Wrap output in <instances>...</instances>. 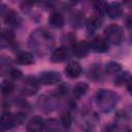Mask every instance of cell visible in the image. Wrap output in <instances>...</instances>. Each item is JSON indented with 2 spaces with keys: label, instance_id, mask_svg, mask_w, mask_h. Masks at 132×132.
Listing matches in <instances>:
<instances>
[{
  "label": "cell",
  "instance_id": "cell-1",
  "mask_svg": "<svg viewBox=\"0 0 132 132\" xmlns=\"http://www.w3.org/2000/svg\"><path fill=\"white\" fill-rule=\"evenodd\" d=\"M54 43L53 36L43 29H38L32 32L29 38V45L30 47L34 48L38 54H43L46 52Z\"/></svg>",
  "mask_w": 132,
  "mask_h": 132
},
{
  "label": "cell",
  "instance_id": "cell-2",
  "mask_svg": "<svg viewBox=\"0 0 132 132\" xmlns=\"http://www.w3.org/2000/svg\"><path fill=\"white\" fill-rule=\"evenodd\" d=\"M95 101L100 111L109 112L116 107L119 101V97L114 92L110 90H99L96 94Z\"/></svg>",
  "mask_w": 132,
  "mask_h": 132
},
{
  "label": "cell",
  "instance_id": "cell-3",
  "mask_svg": "<svg viewBox=\"0 0 132 132\" xmlns=\"http://www.w3.org/2000/svg\"><path fill=\"white\" fill-rule=\"evenodd\" d=\"M104 34L107 42H110L112 44H120L124 38L123 29L117 24H110L109 26H107L104 30Z\"/></svg>",
  "mask_w": 132,
  "mask_h": 132
},
{
  "label": "cell",
  "instance_id": "cell-4",
  "mask_svg": "<svg viewBox=\"0 0 132 132\" xmlns=\"http://www.w3.org/2000/svg\"><path fill=\"white\" fill-rule=\"evenodd\" d=\"M24 120H25V116L23 113L11 114L9 112H5L1 118V125L5 129H10L16 125L22 124Z\"/></svg>",
  "mask_w": 132,
  "mask_h": 132
},
{
  "label": "cell",
  "instance_id": "cell-5",
  "mask_svg": "<svg viewBox=\"0 0 132 132\" xmlns=\"http://www.w3.org/2000/svg\"><path fill=\"white\" fill-rule=\"evenodd\" d=\"M38 80L42 85H55L61 80V75L57 71H43L39 74Z\"/></svg>",
  "mask_w": 132,
  "mask_h": 132
},
{
  "label": "cell",
  "instance_id": "cell-6",
  "mask_svg": "<svg viewBox=\"0 0 132 132\" xmlns=\"http://www.w3.org/2000/svg\"><path fill=\"white\" fill-rule=\"evenodd\" d=\"M38 91V84L35 78L28 77L24 80L22 87H21V92L26 95V96H32L35 95Z\"/></svg>",
  "mask_w": 132,
  "mask_h": 132
},
{
  "label": "cell",
  "instance_id": "cell-7",
  "mask_svg": "<svg viewBox=\"0 0 132 132\" xmlns=\"http://www.w3.org/2000/svg\"><path fill=\"white\" fill-rule=\"evenodd\" d=\"M4 23L10 28H19L22 24V18L14 10H7L4 15Z\"/></svg>",
  "mask_w": 132,
  "mask_h": 132
},
{
  "label": "cell",
  "instance_id": "cell-8",
  "mask_svg": "<svg viewBox=\"0 0 132 132\" xmlns=\"http://www.w3.org/2000/svg\"><path fill=\"white\" fill-rule=\"evenodd\" d=\"M91 50L90 43L87 41H78L73 44L72 46V54L77 58H84L86 57Z\"/></svg>",
  "mask_w": 132,
  "mask_h": 132
},
{
  "label": "cell",
  "instance_id": "cell-9",
  "mask_svg": "<svg viewBox=\"0 0 132 132\" xmlns=\"http://www.w3.org/2000/svg\"><path fill=\"white\" fill-rule=\"evenodd\" d=\"M91 50H93L95 53H106L109 50V44L107 40L103 37H96L93 39V41L90 43Z\"/></svg>",
  "mask_w": 132,
  "mask_h": 132
},
{
  "label": "cell",
  "instance_id": "cell-10",
  "mask_svg": "<svg viewBox=\"0 0 132 132\" xmlns=\"http://www.w3.org/2000/svg\"><path fill=\"white\" fill-rule=\"evenodd\" d=\"M64 71H65L66 76H68L69 78H76L81 73V66L79 65V63L72 61L67 64Z\"/></svg>",
  "mask_w": 132,
  "mask_h": 132
},
{
  "label": "cell",
  "instance_id": "cell-11",
  "mask_svg": "<svg viewBox=\"0 0 132 132\" xmlns=\"http://www.w3.org/2000/svg\"><path fill=\"white\" fill-rule=\"evenodd\" d=\"M105 12L109 19L116 20L123 14V7L120 3H110V4H107Z\"/></svg>",
  "mask_w": 132,
  "mask_h": 132
},
{
  "label": "cell",
  "instance_id": "cell-12",
  "mask_svg": "<svg viewBox=\"0 0 132 132\" xmlns=\"http://www.w3.org/2000/svg\"><path fill=\"white\" fill-rule=\"evenodd\" d=\"M44 124L40 117H33L27 124V132H43Z\"/></svg>",
  "mask_w": 132,
  "mask_h": 132
},
{
  "label": "cell",
  "instance_id": "cell-13",
  "mask_svg": "<svg viewBox=\"0 0 132 132\" xmlns=\"http://www.w3.org/2000/svg\"><path fill=\"white\" fill-rule=\"evenodd\" d=\"M68 58V50L65 46H60L53 51L51 60L54 63H61Z\"/></svg>",
  "mask_w": 132,
  "mask_h": 132
},
{
  "label": "cell",
  "instance_id": "cell-14",
  "mask_svg": "<svg viewBox=\"0 0 132 132\" xmlns=\"http://www.w3.org/2000/svg\"><path fill=\"white\" fill-rule=\"evenodd\" d=\"M48 24L52 28L60 29L64 26V16L60 12H53L48 18Z\"/></svg>",
  "mask_w": 132,
  "mask_h": 132
},
{
  "label": "cell",
  "instance_id": "cell-15",
  "mask_svg": "<svg viewBox=\"0 0 132 132\" xmlns=\"http://www.w3.org/2000/svg\"><path fill=\"white\" fill-rule=\"evenodd\" d=\"M15 62L20 65H30L34 63V57L29 52H21L15 56Z\"/></svg>",
  "mask_w": 132,
  "mask_h": 132
},
{
  "label": "cell",
  "instance_id": "cell-16",
  "mask_svg": "<svg viewBox=\"0 0 132 132\" xmlns=\"http://www.w3.org/2000/svg\"><path fill=\"white\" fill-rule=\"evenodd\" d=\"M88 89H89V85H88L87 82H82V81L77 82V84L73 87V89H72L73 96L76 97V98H79V97L84 96V95L87 93Z\"/></svg>",
  "mask_w": 132,
  "mask_h": 132
},
{
  "label": "cell",
  "instance_id": "cell-17",
  "mask_svg": "<svg viewBox=\"0 0 132 132\" xmlns=\"http://www.w3.org/2000/svg\"><path fill=\"white\" fill-rule=\"evenodd\" d=\"M121 70H122V65L120 63H118V62L111 61V62H108L105 65V71L108 74H117Z\"/></svg>",
  "mask_w": 132,
  "mask_h": 132
},
{
  "label": "cell",
  "instance_id": "cell-18",
  "mask_svg": "<svg viewBox=\"0 0 132 132\" xmlns=\"http://www.w3.org/2000/svg\"><path fill=\"white\" fill-rule=\"evenodd\" d=\"M13 40H14V34H13L12 31L7 30V29L2 30V33H1V42H2V45L9 44Z\"/></svg>",
  "mask_w": 132,
  "mask_h": 132
},
{
  "label": "cell",
  "instance_id": "cell-19",
  "mask_svg": "<svg viewBox=\"0 0 132 132\" xmlns=\"http://www.w3.org/2000/svg\"><path fill=\"white\" fill-rule=\"evenodd\" d=\"M44 127L46 132H60V125L57 120L54 119L47 120L44 124Z\"/></svg>",
  "mask_w": 132,
  "mask_h": 132
},
{
  "label": "cell",
  "instance_id": "cell-20",
  "mask_svg": "<svg viewBox=\"0 0 132 132\" xmlns=\"http://www.w3.org/2000/svg\"><path fill=\"white\" fill-rule=\"evenodd\" d=\"M101 21H99L98 18H94L92 20H90V22L88 23V26H87V29H88V32H91L93 33L95 30H97L98 28L101 27Z\"/></svg>",
  "mask_w": 132,
  "mask_h": 132
},
{
  "label": "cell",
  "instance_id": "cell-21",
  "mask_svg": "<svg viewBox=\"0 0 132 132\" xmlns=\"http://www.w3.org/2000/svg\"><path fill=\"white\" fill-rule=\"evenodd\" d=\"M14 89V85L9 81V80H4L1 85V92L3 95H8L10 94Z\"/></svg>",
  "mask_w": 132,
  "mask_h": 132
},
{
  "label": "cell",
  "instance_id": "cell-22",
  "mask_svg": "<svg viewBox=\"0 0 132 132\" xmlns=\"http://www.w3.org/2000/svg\"><path fill=\"white\" fill-rule=\"evenodd\" d=\"M8 74H9V76H10L11 78H13V79H19V78H21V77L23 76L22 71H21L20 69H16V68L10 69V71H9Z\"/></svg>",
  "mask_w": 132,
  "mask_h": 132
},
{
  "label": "cell",
  "instance_id": "cell-23",
  "mask_svg": "<svg viewBox=\"0 0 132 132\" xmlns=\"http://www.w3.org/2000/svg\"><path fill=\"white\" fill-rule=\"evenodd\" d=\"M61 122H62L63 126L70 127V125H71V118H70L69 113H63L62 117H61Z\"/></svg>",
  "mask_w": 132,
  "mask_h": 132
},
{
  "label": "cell",
  "instance_id": "cell-24",
  "mask_svg": "<svg viewBox=\"0 0 132 132\" xmlns=\"http://www.w3.org/2000/svg\"><path fill=\"white\" fill-rule=\"evenodd\" d=\"M126 87H127V90L128 92L132 95V76H129L127 81H126Z\"/></svg>",
  "mask_w": 132,
  "mask_h": 132
}]
</instances>
